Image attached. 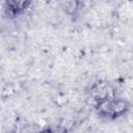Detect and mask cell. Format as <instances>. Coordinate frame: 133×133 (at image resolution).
Here are the masks:
<instances>
[{
	"mask_svg": "<svg viewBox=\"0 0 133 133\" xmlns=\"http://www.w3.org/2000/svg\"><path fill=\"white\" fill-rule=\"evenodd\" d=\"M38 133H53V131L51 129H45V130H43V131H41Z\"/></svg>",
	"mask_w": 133,
	"mask_h": 133,
	"instance_id": "obj_5",
	"label": "cell"
},
{
	"mask_svg": "<svg viewBox=\"0 0 133 133\" xmlns=\"http://www.w3.org/2000/svg\"><path fill=\"white\" fill-rule=\"evenodd\" d=\"M79 8V2L77 1H68L63 3V9L68 15H74Z\"/></svg>",
	"mask_w": 133,
	"mask_h": 133,
	"instance_id": "obj_4",
	"label": "cell"
},
{
	"mask_svg": "<svg viewBox=\"0 0 133 133\" xmlns=\"http://www.w3.org/2000/svg\"><path fill=\"white\" fill-rule=\"evenodd\" d=\"M98 112L102 116H111V117H117L122 114H124L128 108L129 104L124 99H110L103 102L98 103L97 105Z\"/></svg>",
	"mask_w": 133,
	"mask_h": 133,
	"instance_id": "obj_1",
	"label": "cell"
},
{
	"mask_svg": "<svg viewBox=\"0 0 133 133\" xmlns=\"http://www.w3.org/2000/svg\"><path fill=\"white\" fill-rule=\"evenodd\" d=\"M89 94H90V97L97 103L115 98L113 88L107 82H104V81H98L94 83L90 87Z\"/></svg>",
	"mask_w": 133,
	"mask_h": 133,
	"instance_id": "obj_2",
	"label": "cell"
},
{
	"mask_svg": "<svg viewBox=\"0 0 133 133\" xmlns=\"http://www.w3.org/2000/svg\"><path fill=\"white\" fill-rule=\"evenodd\" d=\"M30 4L31 2L28 1H7L4 6L5 15L9 18H15L25 11Z\"/></svg>",
	"mask_w": 133,
	"mask_h": 133,
	"instance_id": "obj_3",
	"label": "cell"
}]
</instances>
